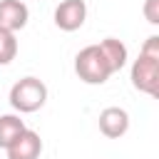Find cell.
Listing matches in <instances>:
<instances>
[{"mask_svg": "<svg viewBox=\"0 0 159 159\" xmlns=\"http://www.w3.org/2000/svg\"><path fill=\"white\" fill-rule=\"evenodd\" d=\"M87 20V2L84 0H62L55 7V25L65 32H75Z\"/></svg>", "mask_w": 159, "mask_h": 159, "instance_id": "3", "label": "cell"}, {"mask_svg": "<svg viewBox=\"0 0 159 159\" xmlns=\"http://www.w3.org/2000/svg\"><path fill=\"white\" fill-rule=\"evenodd\" d=\"M139 55H144V57H149V60H157L159 62V35H149L147 40H144V45H142V52Z\"/></svg>", "mask_w": 159, "mask_h": 159, "instance_id": "11", "label": "cell"}, {"mask_svg": "<svg viewBox=\"0 0 159 159\" xmlns=\"http://www.w3.org/2000/svg\"><path fill=\"white\" fill-rule=\"evenodd\" d=\"M30 20V10L22 0H0V27L17 32L27 25Z\"/></svg>", "mask_w": 159, "mask_h": 159, "instance_id": "6", "label": "cell"}, {"mask_svg": "<svg viewBox=\"0 0 159 159\" xmlns=\"http://www.w3.org/2000/svg\"><path fill=\"white\" fill-rule=\"evenodd\" d=\"M7 159H40L42 154V139L37 132L32 129H25L7 149H5Z\"/></svg>", "mask_w": 159, "mask_h": 159, "instance_id": "7", "label": "cell"}, {"mask_svg": "<svg viewBox=\"0 0 159 159\" xmlns=\"http://www.w3.org/2000/svg\"><path fill=\"white\" fill-rule=\"evenodd\" d=\"M25 122L17 114H0V147L7 149L22 132H25Z\"/></svg>", "mask_w": 159, "mask_h": 159, "instance_id": "9", "label": "cell"}, {"mask_svg": "<svg viewBox=\"0 0 159 159\" xmlns=\"http://www.w3.org/2000/svg\"><path fill=\"white\" fill-rule=\"evenodd\" d=\"M99 50L104 52V57H107L112 72H119V70L127 65L129 52H127V45H124L122 40H117V37H104V40L99 42Z\"/></svg>", "mask_w": 159, "mask_h": 159, "instance_id": "8", "label": "cell"}, {"mask_svg": "<svg viewBox=\"0 0 159 159\" xmlns=\"http://www.w3.org/2000/svg\"><path fill=\"white\" fill-rule=\"evenodd\" d=\"M132 84L144 92V94H152V89L157 87L159 82V62L157 60H149L144 55H139L134 62H132Z\"/></svg>", "mask_w": 159, "mask_h": 159, "instance_id": "4", "label": "cell"}, {"mask_svg": "<svg viewBox=\"0 0 159 159\" xmlns=\"http://www.w3.org/2000/svg\"><path fill=\"white\" fill-rule=\"evenodd\" d=\"M75 72L84 84H104L114 72L104 57V52L99 50V45H87L77 52L75 57Z\"/></svg>", "mask_w": 159, "mask_h": 159, "instance_id": "1", "label": "cell"}, {"mask_svg": "<svg viewBox=\"0 0 159 159\" xmlns=\"http://www.w3.org/2000/svg\"><path fill=\"white\" fill-rule=\"evenodd\" d=\"M17 55V37L10 30L0 27V65H10Z\"/></svg>", "mask_w": 159, "mask_h": 159, "instance_id": "10", "label": "cell"}, {"mask_svg": "<svg viewBox=\"0 0 159 159\" xmlns=\"http://www.w3.org/2000/svg\"><path fill=\"white\" fill-rule=\"evenodd\" d=\"M129 129V114L122 107H104L99 112V132L107 139H119Z\"/></svg>", "mask_w": 159, "mask_h": 159, "instance_id": "5", "label": "cell"}, {"mask_svg": "<svg viewBox=\"0 0 159 159\" xmlns=\"http://www.w3.org/2000/svg\"><path fill=\"white\" fill-rule=\"evenodd\" d=\"M142 15L149 25H159V0H144Z\"/></svg>", "mask_w": 159, "mask_h": 159, "instance_id": "12", "label": "cell"}, {"mask_svg": "<svg viewBox=\"0 0 159 159\" xmlns=\"http://www.w3.org/2000/svg\"><path fill=\"white\" fill-rule=\"evenodd\" d=\"M152 97H154V99H159V82H157V87L152 89Z\"/></svg>", "mask_w": 159, "mask_h": 159, "instance_id": "13", "label": "cell"}, {"mask_svg": "<svg viewBox=\"0 0 159 159\" xmlns=\"http://www.w3.org/2000/svg\"><path fill=\"white\" fill-rule=\"evenodd\" d=\"M47 102V84L37 77H22L10 89V107L20 114L37 112Z\"/></svg>", "mask_w": 159, "mask_h": 159, "instance_id": "2", "label": "cell"}]
</instances>
